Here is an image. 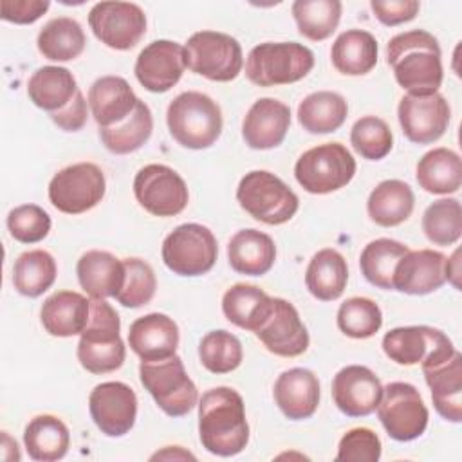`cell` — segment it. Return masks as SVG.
I'll return each mask as SVG.
<instances>
[{
  "instance_id": "1",
  "label": "cell",
  "mask_w": 462,
  "mask_h": 462,
  "mask_svg": "<svg viewBox=\"0 0 462 462\" xmlns=\"http://www.w3.org/2000/svg\"><path fill=\"white\" fill-rule=\"evenodd\" d=\"M199 437L202 448L218 457H233L249 442V424L242 395L229 386H217L199 401Z\"/></svg>"
},
{
  "instance_id": "2",
  "label": "cell",
  "mask_w": 462,
  "mask_h": 462,
  "mask_svg": "<svg viewBox=\"0 0 462 462\" xmlns=\"http://www.w3.org/2000/svg\"><path fill=\"white\" fill-rule=\"evenodd\" d=\"M386 56L397 83L408 94H433L442 85L440 47L428 31L413 29L395 34L388 42Z\"/></svg>"
},
{
  "instance_id": "3",
  "label": "cell",
  "mask_w": 462,
  "mask_h": 462,
  "mask_svg": "<svg viewBox=\"0 0 462 462\" xmlns=\"http://www.w3.org/2000/svg\"><path fill=\"white\" fill-rule=\"evenodd\" d=\"M121 319L101 298H90V314L79 334L78 361L90 374H108L125 363L126 348L119 336Z\"/></svg>"
},
{
  "instance_id": "4",
  "label": "cell",
  "mask_w": 462,
  "mask_h": 462,
  "mask_svg": "<svg viewBox=\"0 0 462 462\" xmlns=\"http://www.w3.org/2000/svg\"><path fill=\"white\" fill-rule=\"evenodd\" d=\"M171 137L184 148H209L222 134L220 106L206 94L188 90L179 94L166 112Z\"/></svg>"
},
{
  "instance_id": "5",
  "label": "cell",
  "mask_w": 462,
  "mask_h": 462,
  "mask_svg": "<svg viewBox=\"0 0 462 462\" xmlns=\"http://www.w3.org/2000/svg\"><path fill=\"white\" fill-rule=\"evenodd\" d=\"M314 67V54L298 42H265L251 49L245 76L258 87L289 85L305 78Z\"/></svg>"
},
{
  "instance_id": "6",
  "label": "cell",
  "mask_w": 462,
  "mask_h": 462,
  "mask_svg": "<svg viewBox=\"0 0 462 462\" xmlns=\"http://www.w3.org/2000/svg\"><path fill=\"white\" fill-rule=\"evenodd\" d=\"M236 200L254 220L269 226L289 222L300 206L298 195L280 177L265 170H254L242 177Z\"/></svg>"
},
{
  "instance_id": "7",
  "label": "cell",
  "mask_w": 462,
  "mask_h": 462,
  "mask_svg": "<svg viewBox=\"0 0 462 462\" xmlns=\"http://www.w3.org/2000/svg\"><path fill=\"white\" fill-rule=\"evenodd\" d=\"M139 377L157 406L170 417L189 413L199 401L197 386L177 354L166 359L141 361Z\"/></svg>"
},
{
  "instance_id": "8",
  "label": "cell",
  "mask_w": 462,
  "mask_h": 462,
  "mask_svg": "<svg viewBox=\"0 0 462 462\" xmlns=\"http://www.w3.org/2000/svg\"><path fill=\"white\" fill-rule=\"evenodd\" d=\"M356 175V159L341 143H325L300 155L294 164L298 184L314 195L341 189Z\"/></svg>"
},
{
  "instance_id": "9",
  "label": "cell",
  "mask_w": 462,
  "mask_h": 462,
  "mask_svg": "<svg viewBox=\"0 0 462 462\" xmlns=\"http://www.w3.org/2000/svg\"><path fill=\"white\" fill-rule=\"evenodd\" d=\"M186 67L211 81L235 79L244 65L240 43L217 31H199L184 45Z\"/></svg>"
},
{
  "instance_id": "10",
  "label": "cell",
  "mask_w": 462,
  "mask_h": 462,
  "mask_svg": "<svg viewBox=\"0 0 462 462\" xmlns=\"http://www.w3.org/2000/svg\"><path fill=\"white\" fill-rule=\"evenodd\" d=\"M162 262L179 276H200L213 269L218 254L215 235L202 224H180L162 242Z\"/></svg>"
},
{
  "instance_id": "11",
  "label": "cell",
  "mask_w": 462,
  "mask_h": 462,
  "mask_svg": "<svg viewBox=\"0 0 462 462\" xmlns=\"http://www.w3.org/2000/svg\"><path fill=\"white\" fill-rule=\"evenodd\" d=\"M375 410L386 433L399 442H408L420 437L430 419L419 390L402 381H393L383 388Z\"/></svg>"
},
{
  "instance_id": "12",
  "label": "cell",
  "mask_w": 462,
  "mask_h": 462,
  "mask_svg": "<svg viewBox=\"0 0 462 462\" xmlns=\"http://www.w3.org/2000/svg\"><path fill=\"white\" fill-rule=\"evenodd\" d=\"M106 180L94 162H78L60 170L49 182L51 204L67 215H79L101 202Z\"/></svg>"
},
{
  "instance_id": "13",
  "label": "cell",
  "mask_w": 462,
  "mask_h": 462,
  "mask_svg": "<svg viewBox=\"0 0 462 462\" xmlns=\"http://www.w3.org/2000/svg\"><path fill=\"white\" fill-rule=\"evenodd\" d=\"M384 354L397 365H431L455 354L451 339L439 328L415 325L397 327L383 337Z\"/></svg>"
},
{
  "instance_id": "14",
  "label": "cell",
  "mask_w": 462,
  "mask_h": 462,
  "mask_svg": "<svg viewBox=\"0 0 462 462\" xmlns=\"http://www.w3.org/2000/svg\"><path fill=\"white\" fill-rule=\"evenodd\" d=\"M134 195L141 208L155 217H175L189 200L184 179L164 164H148L134 179Z\"/></svg>"
},
{
  "instance_id": "15",
  "label": "cell",
  "mask_w": 462,
  "mask_h": 462,
  "mask_svg": "<svg viewBox=\"0 0 462 462\" xmlns=\"http://www.w3.org/2000/svg\"><path fill=\"white\" fill-rule=\"evenodd\" d=\"M94 36L110 49L128 51L146 32V14L132 2H99L88 13Z\"/></svg>"
},
{
  "instance_id": "16",
  "label": "cell",
  "mask_w": 462,
  "mask_h": 462,
  "mask_svg": "<svg viewBox=\"0 0 462 462\" xmlns=\"http://www.w3.org/2000/svg\"><path fill=\"white\" fill-rule=\"evenodd\" d=\"M399 123L408 141L430 144L439 141L448 130L451 110L446 97L433 94H406L397 106Z\"/></svg>"
},
{
  "instance_id": "17",
  "label": "cell",
  "mask_w": 462,
  "mask_h": 462,
  "mask_svg": "<svg viewBox=\"0 0 462 462\" xmlns=\"http://www.w3.org/2000/svg\"><path fill=\"white\" fill-rule=\"evenodd\" d=\"M88 410L101 433L106 437H123L135 424L137 395L125 383L106 381L90 392Z\"/></svg>"
},
{
  "instance_id": "18",
  "label": "cell",
  "mask_w": 462,
  "mask_h": 462,
  "mask_svg": "<svg viewBox=\"0 0 462 462\" xmlns=\"http://www.w3.org/2000/svg\"><path fill=\"white\" fill-rule=\"evenodd\" d=\"M263 346L280 357H296L309 348V332L292 303L273 298V305L254 330Z\"/></svg>"
},
{
  "instance_id": "19",
  "label": "cell",
  "mask_w": 462,
  "mask_h": 462,
  "mask_svg": "<svg viewBox=\"0 0 462 462\" xmlns=\"http://www.w3.org/2000/svg\"><path fill=\"white\" fill-rule=\"evenodd\" d=\"M184 69V47L171 40H155L139 52L134 72L146 90L161 94L179 83Z\"/></svg>"
},
{
  "instance_id": "20",
  "label": "cell",
  "mask_w": 462,
  "mask_h": 462,
  "mask_svg": "<svg viewBox=\"0 0 462 462\" xmlns=\"http://www.w3.org/2000/svg\"><path fill=\"white\" fill-rule=\"evenodd\" d=\"M381 393L379 377L361 365H348L332 379L334 404L348 417H366L375 411Z\"/></svg>"
},
{
  "instance_id": "21",
  "label": "cell",
  "mask_w": 462,
  "mask_h": 462,
  "mask_svg": "<svg viewBox=\"0 0 462 462\" xmlns=\"http://www.w3.org/2000/svg\"><path fill=\"white\" fill-rule=\"evenodd\" d=\"M446 262L448 256L433 249L408 251L395 267L393 291L422 296L440 289L446 283Z\"/></svg>"
},
{
  "instance_id": "22",
  "label": "cell",
  "mask_w": 462,
  "mask_h": 462,
  "mask_svg": "<svg viewBox=\"0 0 462 462\" xmlns=\"http://www.w3.org/2000/svg\"><path fill=\"white\" fill-rule=\"evenodd\" d=\"M291 126V108L273 97L251 105L242 123V135L253 150H271L283 143Z\"/></svg>"
},
{
  "instance_id": "23",
  "label": "cell",
  "mask_w": 462,
  "mask_h": 462,
  "mask_svg": "<svg viewBox=\"0 0 462 462\" xmlns=\"http://www.w3.org/2000/svg\"><path fill=\"white\" fill-rule=\"evenodd\" d=\"M424 379L431 390V401L440 417L449 422L462 420V354L422 366Z\"/></svg>"
},
{
  "instance_id": "24",
  "label": "cell",
  "mask_w": 462,
  "mask_h": 462,
  "mask_svg": "<svg viewBox=\"0 0 462 462\" xmlns=\"http://www.w3.org/2000/svg\"><path fill=\"white\" fill-rule=\"evenodd\" d=\"M128 345L143 361L171 357L179 346V327L161 312L141 316L130 325Z\"/></svg>"
},
{
  "instance_id": "25",
  "label": "cell",
  "mask_w": 462,
  "mask_h": 462,
  "mask_svg": "<svg viewBox=\"0 0 462 462\" xmlns=\"http://www.w3.org/2000/svg\"><path fill=\"white\" fill-rule=\"evenodd\" d=\"M274 402L291 420H303L314 415L319 404V381L307 368H291L274 383Z\"/></svg>"
},
{
  "instance_id": "26",
  "label": "cell",
  "mask_w": 462,
  "mask_h": 462,
  "mask_svg": "<svg viewBox=\"0 0 462 462\" xmlns=\"http://www.w3.org/2000/svg\"><path fill=\"white\" fill-rule=\"evenodd\" d=\"M139 97L121 76H103L88 88V108L99 128H108L126 119Z\"/></svg>"
},
{
  "instance_id": "27",
  "label": "cell",
  "mask_w": 462,
  "mask_h": 462,
  "mask_svg": "<svg viewBox=\"0 0 462 462\" xmlns=\"http://www.w3.org/2000/svg\"><path fill=\"white\" fill-rule=\"evenodd\" d=\"M81 289L90 298H116L125 282V263L108 251L92 249L76 265Z\"/></svg>"
},
{
  "instance_id": "28",
  "label": "cell",
  "mask_w": 462,
  "mask_h": 462,
  "mask_svg": "<svg viewBox=\"0 0 462 462\" xmlns=\"http://www.w3.org/2000/svg\"><path fill=\"white\" fill-rule=\"evenodd\" d=\"M90 314V300L74 291H58L51 294L40 310L43 328L56 337L81 334Z\"/></svg>"
},
{
  "instance_id": "29",
  "label": "cell",
  "mask_w": 462,
  "mask_h": 462,
  "mask_svg": "<svg viewBox=\"0 0 462 462\" xmlns=\"http://www.w3.org/2000/svg\"><path fill=\"white\" fill-rule=\"evenodd\" d=\"M227 258L233 271L247 276H262L276 260L273 238L258 229H240L227 244Z\"/></svg>"
},
{
  "instance_id": "30",
  "label": "cell",
  "mask_w": 462,
  "mask_h": 462,
  "mask_svg": "<svg viewBox=\"0 0 462 462\" xmlns=\"http://www.w3.org/2000/svg\"><path fill=\"white\" fill-rule=\"evenodd\" d=\"M78 90L76 78L65 67H40L27 81L29 99L49 114L63 110L74 99Z\"/></svg>"
},
{
  "instance_id": "31",
  "label": "cell",
  "mask_w": 462,
  "mask_h": 462,
  "mask_svg": "<svg viewBox=\"0 0 462 462\" xmlns=\"http://www.w3.org/2000/svg\"><path fill=\"white\" fill-rule=\"evenodd\" d=\"M348 282L346 260L336 249L318 251L305 271V285L309 292L321 301L337 300Z\"/></svg>"
},
{
  "instance_id": "32",
  "label": "cell",
  "mask_w": 462,
  "mask_h": 462,
  "mask_svg": "<svg viewBox=\"0 0 462 462\" xmlns=\"http://www.w3.org/2000/svg\"><path fill=\"white\" fill-rule=\"evenodd\" d=\"M330 58L336 70L345 76L368 74L377 63V42L368 31L348 29L332 43Z\"/></svg>"
},
{
  "instance_id": "33",
  "label": "cell",
  "mask_w": 462,
  "mask_h": 462,
  "mask_svg": "<svg viewBox=\"0 0 462 462\" xmlns=\"http://www.w3.org/2000/svg\"><path fill=\"white\" fill-rule=\"evenodd\" d=\"M419 186L433 195L455 193L462 186V162L449 148H433L417 162Z\"/></svg>"
},
{
  "instance_id": "34",
  "label": "cell",
  "mask_w": 462,
  "mask_h": 462,
  "mask_svg": "<svg viewBox=\"0 0 462 462\" xmlns=\"http://www.w3.org/2000/svg\"><path fill=\"white\" fill-rule=\"evenodd\" d=\"M23 444L32 460L54 462L65 457L70 435L65 422L54 415L43 413L29 420L23 431Z\"/></svg>"
},
{
  "instance_id": "35",
  "label": "cell",
  "mask_w": 462,
  "mask_h": 462,
  "mask_svg": "<svg viewBox=\"0 0 462 462\" xmlns=\"http://www.w3.org/2000/svg\"><path fill=\"white\" fill-rule=\"evenodd\" d=\"M415 197L411 188L397 179L379 182L366 202L368 217L383 227H393L408 220L413 211Z\"/></svg>"
},
{
  "instance_id": "36",
  "label": "cell",
  "mask_w": 462,
  "mask_h": 462,
  "mask_svg": "<svg viewBox=\"0 0 462 462\" xmlns=\"http://www.w3.org/2000/svg\"><path fill=\"white\" fill-rule=\"evenodd\" d=\"M273 305V298L260 287L235 283L224 292L222 312L233 325L254 332Z\"/></svg>"
},
{
  "instance_id": "37",
  "label": "cell",
  "mask_w": 462,
  "mask_h": 462,
  "mask_svg": "<svg viewBox=\"0 0 462 462\" xmlns=\"http://www.w3.org/2000/svg\"><path fill=\"white\" fill-rule=\"evenodd\" d=\"M346 114L345 97L330 90L312 92L298 106V121L309 134L336 132L345 123Z\"/></svg>"
},
{
  "instance_id": "38",
  "label": "cell",
  "mask_w": 462,
  "mask_h": 462,
  "mask_svg": "<svg viewBox=\"0 0 462 462\" xmlns=\"http://www.w3.org/2000/svg\"><path fill=\"white\" fill-rule=\"evenodd\" d=\"M36 43L43 58L51 61H70L83 52L87 38L74 18L58 16L42 27Z\"/></svg>"
},
{
  "instance_id": "39",
  "label": "cell",
  "mask_w": 462,
  "mask_h": 462,
  "mask_svg": "<svg viewBox=\"0 0 462 462\" xmlns=\"http://www.w3.org/2000/svg\"><path fill=\"white\" fill-rule=\"evenodd\" d=\"M153 117L144 101H137L134 112L121 123L99 128V137L105 148L116 155H126L139 150L152 135Z\"/></svg>"
},
{
  "instance_id": "40",
  "label": "cell",
  "mask_w": 462,
  "mask_h": 462,
  "mask_svg": "<svg viewBox=\"0 0 462 462\" xmlns=\"http://www.w3.org/2000/svg\"><path fill=\"white\" fill-rule=\"evenodd\" d=\"M408 251V245L392 238L372 240L365 245L359 256V267L363 276L379 289L393 291L395 267Z\"/></svg>"
},
{
  "instance_id": "41",
  "label": "cell",
  "mask_w": 462,
  "mask_h": 462,
  "mask_svg": "<svg viewBox=\"0 0 462 462\" xmlns=\"http://www.w3.org/2000/svg\"><path fill=\"white\" fill-rule=\"evenodd\" d=\"M58 274L56 262L51 253L32 249L22 253L13 267V285L27 298H38L52 287Z\"/></svg>"
},
{
  "instance_id": "42",
  "label": "cell",
  "mask_w": 462,
  "mask_h": 462,
  "mask_svg": "<svg viewBox=\"0 0 462 462\" xmlns=\"http://www.w3.org/2000/svg\"><path fill=\"white\" fill-rule=\"evenodd\" d=\"M341 9L339 0H296L292 16L300 34L312 42H321L337 29Z\"/></svg>"
},
{
  "instance_id": "43",
  "label": "cell",
  "mask_w": 462,
  "mask_h": 462,
  "mask_svg": "<svg viewBox=\"0 0 462 462\" xmlns=\"http://www.w3.org/2000/svg\"><path fill=\"white\" fill-rule=\"evenodd\" d=\"M422 231L435 245H453L462 235V208L457 199H440L422 215Z\"/></svg>"
},
{
  "instance_id": "44",
  "label": "cell",
  "mask_w": 462,
  "mask_h": 462,
  "mask_svg": "<svg viewBox=\"0 0 462 462\" xmlns=\"http://www.w3.org/2000/svg\"><path fill=\"white\" fill-rule=\"evenodd\" d=\"M199 357L211 374H229L242 363L244 350L240 339L227 330H211L199 343Z\"/></svg>"
},
{
  "instance_id": "45",
  "label": "cell",
  "mask_w": 462,
  "mask_h": 462,
  "mask_svg": "<svg viewBox=\"0 0 462 462\" xmlns=\"http://www.w3.org/2000/svg\"><path fill=\"white\" fill-rule=\"evenodd\" d=\"M336 321L345 336L354 339H366L377 334L381 328L383 312L374 300L354 296L339 305Z\"/></svg>"
},
{
  "instance_id": "46",
  "label": "cell",
  "mask_w": 462,
  "mask_h": 462,
  "mask_svg": "<svg viewBox=\"0 0 462 462\" xmlns=\"http://www.w3.org/2000/svg\"><path fill=\"white\" fill-rule=\"evenodd\" d=\"M350 143L363 159L379 161L390 153L393 135L386 121L375 116H365L354 123Z\"/></svg>"
},
{
  "instance_id": "47",
  "label": "cell",
  "mask_w": 462,
  "mask_h": 462,
  "mask_svg": "<svg viewBox=\"0 0 462 462\" xmlns=\"http://www.w3.org/2000/svg\"><path fill=\"white\" fill-rule=\"evenodd\" d=\"M125 282L116 300L128 309H137L152 301L157 280L150 263L141 258H125Z\"/></svg>"
},
{
  "instance_id": "48",
  "label": "cell",
  "mask_w": 462,
  "mask_h": 462,
  "mask_svg": "<svg viewBox=\"0 0 462 462\" xmlns=\"http://www.w3.org/2000/svg\"><path fill=\"white\" fill-rule=\"evenodd\" d=\"M49 213L36 204H22L9 211L7 229L11 236L22 244H36L51 231Z\"/></svg>"
},
{
  "instance_id": "49",
  "label": "cell",
  "mask_w": 462,
  "mask_h": 462,
  "mask_svg": "<svg viewBox=\"0 0 462 462\" xmlns=\"http://www.w3.org/2000/svg\"><path fill=\"white\" fill-rule=\"evenodd\" d=\"M381 457V440L368 428L346 431L337 446V462H377Z\"/></svg>"
},
{
  "instance_id": "50",
  "label": "cell",
  "mask_w": 462,
  "mask_h": 462,
  "mask_svg": "<svg viewBox=\"0 0 462 462\" xmlns=\"http://www.w3.org/2000/svg\"><path fill=\"white\" fill-rule=\"evenodd\" d=\"M370 7L383 25L393 27L413 20L420 4L417 0H372Z\"/></svg>"
},
{
  "instance_id": "51",
  "label": "cell",
  "mask_w": 462,
  "mask_h": 462,
  "mask_svg": "<svg viewBox=\"0 0 462 462\" xmlns=\"http://www.w3.org/2000/svg\"><path fill=\"white\" fill-rule=\"evenodd\" d=\"M51 7L49 0H2L0 11L5 22L32 23Z\"/></svg>"
},
{
  "instance_id": "52",
  "label": "cell",
  "mask_w": 462,
  "mask_h": 462,
  "mask_svg": "<svg viewBox=\"0 0 462 462\" xmlns=\"http://www.w3.org/2000/svg\"><path fill=\"white\" fill-rule=\"evenodd\" d=\"M49 117L52 119V123L56 126H60L65 132H78L85 126L87 117H88V108H87V101L81 94V90L76 92L74 99L60 112L49 114Z\"/></svg>"
},
{
  "instance_id": "53",
  "label": "cell",
  "mask_w": 462,
  "mask_h": 462,
  "mask_svg": "<svg viewBox=\"0 0 462 462\" xmlns=\"http://www.w3.org/2000/svg\"><path fill=\"white\" fill-rule=\"evenodd\" d=\"M458 256H460V251L457 249L455 253H453V256L451 258H448V262H446V282H451L457 289H460V283H458V276H460V260H458Z\"/></svg>"
},
{
  "instance_id": "54",
  "label": "cell",
  "mask_w": 462,
  "mask_h": 462,
  "mask_svg": "<svg viewBox=\"0 0 462 462\" xmlns=\"http://www.w3.org/2000/svg\"><path fill=\"white\" fill-rule=\"evenodd\" d=\"M155 458H195L191 453H188V451H184L180 446H168V448H164V451H157L155 455H152V460H155Z\"/></svg>"
}]
</instances>
